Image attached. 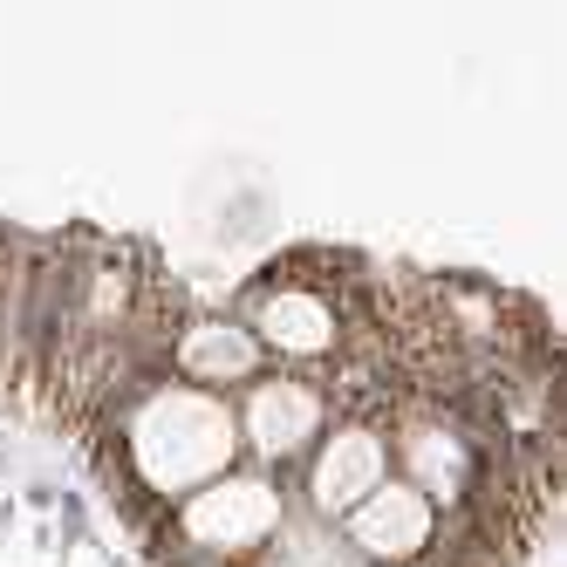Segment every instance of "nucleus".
Here are the masks:
<instances>
[{"instance_id": "obj_8", "label": "nucleus", "mask_w": 567, "mask_h": 567, "mask_svg": "<svg viewBox=\"0 0 567 567\" xmlns=\"http://www.w3.org/2000/svg\"><path fill=\"white\" fill-rule=\"evenodd\" d=\"M315 567H355V560L349 554H329V560H315Z\"/></svg>"}, {"instance_id": "obj_3", "label": "nucleus", "mask_w": 567, "mask_h": 567, "mask_svg": "<svg viewBox=\"0 0 567 567\" xmlns=\"http://www.w3.org/2000/svg\"><path fill=\"white\" fill-rule=\"evenodd\" d=\"M295 513V493H288V478H274L260 465H233L226 478L213 485H198L192 499H178L165 513V534L192 554H213V560H233V567H247L274 534H280V519Z\"/></svg>"}, {"instance_id": "obj_4", "label": "nucleus", "mask_w": 567, "mask_h": 567, "mask_svg": "<svg viewBox=\"0 0 567 567\" xmlns=\"http://www.w3.org/2000/svg\"><path fill=\"white\" fill-rule=\"evenodd\" d=\"M233 417H239V458L274 472V478H288V485H295L301 458L315 452V437L336 424L329 390H321L315 377H301V370L254 377L247 390L233 396Z\"/></svg>"}, {"instance_id": "obj_5", "label": "nucleus", "mask_w": 567, "mask_h": 567, "mask_svg": "<svg viewBox=\"0 0 567 567\" xmlns=\"http://www.w3.org/2000/svg\"><path fill=\"white\" fill-rule=\"evenodd\" d=\"M383 478H390V437H383V424L336 417L329 431L315 437V452L301 458L288 493H295L301 513H315L321 526H336L342 513H355L362 499H370Z\"/></svg>"}, {"instance_id": "obj_2", "label": "nucleus", "mask_w": 567, "mask_h": 567, "mask_svg": "<svg viewBox=\"0 0 567 567\" xmlns=\"http://www.w3.org/2000/svg\"><path fill=\"white\" fill-rule=\"evenodd\" d=\"M226 315L247 321L274 370L315 377V370H329V362L342 355L349 321L370 315V280H362V288H349V295H329V288H308V280H288V274L267 260L260 274H247V280L226 295Z\"/></svg>"}, {"instance_id": "obj_6", "label": "nucleus", "mask_w": 567, "mask_h": 567, "mask_svg": "<svg viewBox=\"0 0 567 567\" xmlns=\"http://www.w3.org/2000/svg\"><path fill=\"white\" fill-rule=\"evenodd\" d=\"M336 540H342V554L355 567H417L431 554V540H437V506L417 493V485H403L390 472L355 513L336 519Z\"/></svg>"}, {"instance_id": "obj_1", "label": "nucleus", "mask_w": 567, "mask_h": 567, "mask_svg": "<svg viewBox=\"0 0 567 567\" xmlns=\"http://www.w3.org/2000/svg\"><path fill=\"white\" fill-rule=\"evenodd\" d=\"M90 437H110L124 472L144 485L157 506H178L192 499L198 485L226 478L239 458V417H233V396H213V390H192L178 377L151 383L137 403L116 424L90 431Z\"/></svg>"}, {"instance_id": "obj_7", "label": "nucleus", "mask_w": 567, "mask_h": 567, "mask_svg": "<svg viewBox=\"0 0 567 567\" xmlns=\"http://www.w3.org/2000/svg\"><path fill=\"white\" fill-rule=\"evenodd\" d=\"M274 362L254 342L247 321H233L226 308H192V321L172 336V377L192 390H213V396H239L254 377H267Z\"/></svg>"}]
</instances>
